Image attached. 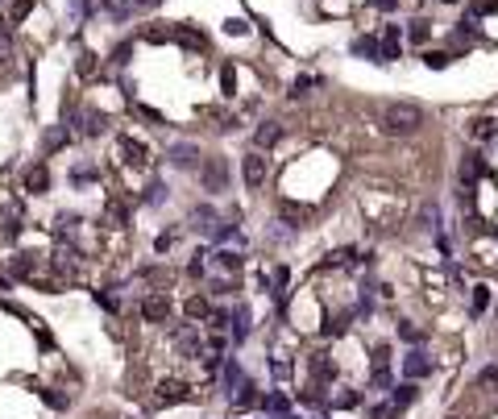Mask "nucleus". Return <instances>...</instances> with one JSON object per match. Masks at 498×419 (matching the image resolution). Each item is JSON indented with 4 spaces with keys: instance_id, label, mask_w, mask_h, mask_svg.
Listing matches in <instances>:
<instances>
[{
    "instance_id": "obj_5",
    "label": "nucleus",
    "mask_w": 498,
    "mask_h": 419,
    "mask_svg": "<svg viewBox=\"0 0 498 419\" xmlns=\"http://www.w3.org/2000/svg\"><path fill=\"white\" fill-rule=\"evenodd\" d=\"M204 187H208V191H225L228 187L225 158H208V162H204Z\"/></svg>"
},
{
    "instance_id": "obj_13",
    "label": "nucleus",
    "mask_w": 498,
    "mask_h": 419,
    "mask_svg": "<svg viewBox=\"0 0 498 419\" xmlns=\"http://www.w3.org/2000/svg\"><path fill=\"white\" fill-rule=\"evenodd\" d=\"M419 229H424V233H436V229H440V212H436V204H424V208H419Z\"/></svg>"
},
{
    "instance_id": "obj_30",
    "label": "nucleus",
    "mask_w": 498,
    "mask_h": 419,
    "mask_svg": "<svg viewBox=\"0 0 498 419\" xmlns=\"http://www.w3.org/2000/svg\"><path fill=\"white\" fill-rule=\"evenodd\" d=\"M137 117H141V121H150V125H162V112H158V108H145V104H141V108H137Z\"/></svg>"
},
{
    "instance_id": "obj_38",
    "label": "nucleus",
    "mask_w": 498,
    "mask_h": 419,
    "mask_svg": "<svg viewBox=\"0 0 498 419\" xmlns=\"http://www.w3.org/2000/svg\"><path fill=\"white\" fill-rule=\"evenodd\" d=\"M374 4H378V8H386V13H391V8H395V4H399V0H374Z\"/></svg>"
},
{
    "instance_id": "obj_4",
    "label": "nucleus",
    "mask_w": 498,
    "mask_h": 419,
    "mask_svg": "<svg viewBox=\"0 0 498 419\" xmlns=\"http://www.w3.org/2000/svg\"><path fill=\"white\" fill-rule=\"evenodd\" d=\"M241 179H245V187L254 191V187L266 183V158L254 149V154H245V162H241Z\"/></svg>"
},
{
    "instance_id": "obj_1",
    "label": "nucleus",
    "mask_w": 498,
    "mask_h": 419,
    "mask_svg": "<svg viewBox=\"0 0 498 419\" xmlns=\"http://www.w3.org/2000/svg\"><path fill=\"white\" fill-rule=\"evenodd\" d=\"M419 125H424L419 104H386L382 108V133H391V138H411Z\"/></svg>"
},
{
    "instance_id": "obj_12",
    "label": "nucleus",
    "mask_w": 498,
    "mask_h": 419,
    "mask_svg": "<svg viewBox=\"0 0 498 419\" xmlns=\"http://www.w3.org/2000/svg\"><path fill=\"white\" fill-rule=\"evenodd\" d=\"M75 129L88 133V138H96V133H104V121H100L96 112H79V117H75Z\"/></svg>"
},
{
    "instance_id": "obj_28",
    "label": "nucleus",
    "mask_w": 498,
    "mask_h": 419,
    "mask_svg": "<svg viewBox=\"0 0 498 419\" xmlns=\"http://www.w3.org/2000/svg\"><path fill=\"white\" fill-rule=\"evenodd\" d=\"M179 42H187V46H204V34H195V29H179Z\"/></svg>"
},
{
    "instance_id": "obj_16",
    "label": "nucleus",
    "mask_w": 498,
    "mask_h": 419,
    "mask_svg": "<svg viewBox=\"0 0 498 419\" xmlns=\"http://www.w3.org/2000/svg\"><path fill=\"white\" fill-rule=\"evenodd\" d=\"M30 13H34V0H13V4H8V21H13V25L25 21Z\"/></svg>"
},
{
    "instance_id": "obj_7",
    "label": "nucleus",
    "mask_w": 498,
    "mask_h": 419,
    "mask_svg": "<svg viewBox=\"0 0 498 419\" xmlns=\"http://www.w3.org/2000/svg\"><path fill=\"white\" fill-rule=\"evenodd\" d=\"M171 162L191 171V166H199V149H195L191 141H179V145H171Z\"/></svg>"
},
{
    "instance_id": "obj_11",
    "label": "nucleus",
    "mask_w": 498,
    "mask_h": 419,
    "mask_svg": "<svg viewBox=\"0 0 498 419\" xmlns=\"http://www.w3.org/2000/svg\"><path fill=\"white\" fill-rule=\"evenodd\" d=\"M478 175H486V162H482L478 154H469V158L461 162V183H473Z\"/></svg>"
},
{
    "instance_id": "obj_21",
    "label": "nucleus",
    "mask_w": 498,
    "mask_h": 419,
    "mask_svg": "<svg viewBox=\"0 0 498 419\" xmlns=\"http://www.w3.org/2000/svg\"><path fill=\"white\" fill-rule=\"evenodd\" d=\"M13 274L30 279V274H34V253H21V258H13Z\"/></svg>"
},
{
    "instance_id": "obj_39",
    "label": "nucleus",
    "mask_w": 498,
    "mask_h": 419,
    "mask_svg": "<svg viewBox=\"0 0 498 419\" xmlns=\"http://www.w3.org/2000/svg\"><path fill=\"white\" fill-rule=\"evenodd\" d=\"M445 4H457V0H445Z\"/></svg>"
},
{
    "instance_id": "obj_19",
    "label": "nucleus",
    "mask_w": 498,
    "mask_h": 419,
    "mask_svg": "<svg viewBox=\"0 0 498 419\" xmlns=\"http://www.w3.org/2000/svg\"><path fill=\"white\" fill-rule=\"evenodd\" d=\"M407 38H411V42H415V46H424V42H428V38H432V29H428V21H411Z\"/></svg>"
},
{
    "instance_id": "obj_17",
    "label": "nucleus",
    "mask_w": 498,
    "mask_h": 419,
    "mask_svg": "<svg viewBox=\"0 0 498 419\" xmlns=\"http://www.w3.org/2000/svg\"><path fill=\"white\" fill-rule=\"evenodd\" d=\"M221 88H225V95L237 92V67L232 62H221Z\"/></svg>"
},
{
    "instance_id": "obj_2",
    "label": "nucleus",
    "mask_w": 498,
    "mask_h": 419,
    "mask_svg": "<svg viewBox=\"0 0 498 419\" xmlns=\"http://www.w3.org/2000/svg\"><path fill=\"white\" fill-rule=\"evenodd\" d=\"M191 394V386L187 382H179V378H166V382H158V390H154V407H175V403H183Z\"/></svg>"
},
{
    "instance_id": "obj_27",
    "label": "nucleus",
    "mask_w": 498,
    "mask_h": 419,
    "mask_svg": "<svg viewBox=\"0 0 498 419\" xmlns=\"http://www.w3.org/2000/svg\"><path fill=\"white\" fill-rule=\"evenodd\" d=\"M67 145V129H54V133H46V149H63Z\"/></svg>"
},
{
    "instance_id": "obj_20",
    "label": "nucleus",
    "mask_w": 498,
    "mask_h": 419,
    "mask_svg": "<svg viewBox=\"0 0 498 419\" xmlns=\"http://www.w3.org/2000/svg\"><path fill=\"white\" fill-rule=\"evenodd\" d=\"M179 349H183V353H191V357L199 353V336H195L191 328H183V332H179Z\"/></svg>"
},
{
    "instance_id": "obj_10",
    "label": "nucleus",
    "mask_w": 498,
    "mask_h": 419,
    "mask_svg": "<svg viewBox=\"0 0 498 419\" xmlns=\"http://www.w3.org/2000/svg\"><path fill=\"white\" fill-rule=\"evenodd\" d=\"M117 145H121V149L129 154V162H133V166H145V162H150V149H145L141 141H133V138H121Z\"/></svg>"
},
{
    "instance_id": "obj_33",
    "label": "nucleus",
    "mask_w": 498,
    "mask_h": 419,
    "mask_svg": "<svg viewBox=\"0 0 498 419\" xmlns=\"http://www.w3.org/2000/svg\"><path fill=\"white\" fill-rule=\"evenodd\" d=\"M237 378H241V370H237V361H228V366H225V386H237Z\"/></svg>"
},
{
    "instance_id": "obj_15",
    "label": "nucleus",
    "mask_w": 498,
    "mask_h": 419,
    "mask_svg": "<svg viewBox=\"0 0 498 419\" xmlns=\"http://www.w3.org/2000/svg\"><path fill=\"white\" fill-rule=\"evenodd\" d=\"M237 403H241V407H262L258 386H254V382H245V386H241V394H237Z\"/></svg>"
},
{
    "instance_id": "obj_35",
    "label": "nucleus",
    "mask_w": 498,
    "mask_h": 419,
    "mask_svg": "<svg viewBox=\"0 0 498 419\" xmlns=\"http://www.w3.org/2000/svg\"><path fill=\"white\" fill-rule=\"evenodd\" d=\"M482 382H486V386H498V366H490V370H482Z\"/></svg>"
},
{
    "instance_id": "obj_36",
    "label": "nucleus",
    "mask_w": 498,
    "mask_h": 419,
    "mask_svg": "<svg viewBox=\"0 0 498 419\" xmlns=\"http://www.w3.org/2000/svg\"><path fill=\"white\" fill-rule=\"evenodd\" d=\"M100 303H104V307H108V312H121V303H117V299H112V295H104V291H100Z\"/></svg>"
},
{
    "instance_id": "obj_29",
    "label": "nucleus",
    "mask_w": 498,
    "mask_h": 419,
    "mask_svg": "<svg viewBox=\"0 0 498 419\" xmlns=\"http://www.w3.org/2000/svg\"><path fill=\"white\" fill-rule=\"evenodd\" d=\"M428 67H432V71L449 67V54H445V50H432V54H428Z\"/></svg>"
},
{
    "instance_id": "obj_22",
    "label": "nucleus",
    "mask_w": 498,
    "mask_h": 419,
    "mask_svg": "<svg viewBox=\"0 0 498 419\" xmlns=\"http://www.w3.org/2000/svg\"><path fill=\"white\" fill-rule=\"evenodd\" d=\"M411 399H415V386H399V390H395V411H407Z\"/></svg>"
},
{
    "instance_id": "obj_8",
    "label": "nucleus",
    "mask_w": 498,
    "mask_h": 419,
    "mask_svg": "<svg viewBox=\"0 0 498 419\" xmlns=\"http://www.w3.org/2000/svg\"><path fill=\"white\" fill-rule=\"evenodd\" d=\"M183 316H187V320H212V303H208L204 295H191V299L183 303Z\"/></svg>"
},
{
    "instance_id": "obj_24",
    "label": "nucleus",
    "mask_w": 498,
    "mask_h": 419,
    "mask_svg": "<svg viewBox=\"0 0 498 419\" xmlns=\"http://www.w3.org/2000/svg\"><path fill=\"white\" fill-rule=\"evenodd\" d=\"M287 282H291V274H287V266H278V270H274V279H270V286H274V295H278V299H282Z\"/></svg>"
},
{
    "instance_id": "obj_3",
    "label": "nucleus",
    "mask_w": 498,
    "mask_h": 419,
    "mask_svg": "<svg viewBox=\"0 0 498 419\" xmlns=\"http://www.w3.org/2000/svg\"><path fill=\"white\" fill-rule=\"evenodd\" d=\"M166 316H171V299H166L162 291H154V295L141 299V320H145V324H162Z\"/></svg>"
},
{
    "instance_id": "obj_37",
    "label": "nucleus",
    "mask_w": 498,
    "mask_h": 419,
    "mask_svg": "<svg viewBox=\"0 0 498 419\" xmlns=\"http://www.w3.org/2000/svg\"><path fill=\"white\" fill-rule=\"evenodd\" d=\"M399 336H403V340H419V332H415L411 324H399Z\"/></svg>"
},
{
    "instance_id": "obj_25",
    "label": "nucleus",
    "mask_w": 498,
    "mask_h": 419,
    "mask_svg": "<svg viewBox=\"0 0 498 419\" xmlns=\"http://www.w3.org/2000/svg\"><path fill=\"white\" fill-rule=\"evenodd\" d=\"M75 71L88 79V75H96V54H79V62H75Z\"/></svg>"
},
{
    "instance_id": "obj_26",
    "label": "nucleus",
    "mask_w": 498,
    "mask_h": 419,
    "mask_svg": "<svg viewBox=\"0 0 498 419\" xmlns=\"http://www.w3.org/2000/svg\"><path fill=\"white\" fill-rule=\"evenodd\" d=\"M498 129H494V121H478V125H473V138L478 141H486V138H494Z\"/></svg>"
},
{
    "instance_id": "obj_6",
    "label": "nucleus",
    "mask_w": 498,
    "mask_h": 419,
    "mask_svg": "<svg viewBox=\"0 0 498 419\" xmlns=\"http://www.w3.org/2000/svg\"><path fill=\"white\" fill-rule=\"evenodd\" d=\"M278 141H282V125H278V121H262L258 133H254V145H258V149H270Z\"/></svg>"
},
{
    "instance_id": "obj_32",
    "label": "nucleus",
    "mask_w": 498,
    "mask_h": 419,
    "mask_svg": "<svg viewBox=\"0 0 498 419\" xmlns=\"http://www.w3.org/2000/svg\"><path fill=\"white\" fill-rule=\"evenodd\" d=\"M42 399L50 403V407H54V411H63V407H67V399H63V394H54V390H46Z\"/></svg>"
},
{
    "instance_id": "obj_23",
    "label": "nucleus",
    "mask_w": 498,
    "mask_h": 419,
    "mask_svg": "<svg viewBox=\"0 0 498 419\" xmlns=\"http://www.w3.org/2000/svg\"><path fill=\"white\" fill-rule=\"evenodd\" d=\"M490 307V286H473V312H486Z\"/></svg>"
},
{
    "instance_id": "obj_9",
    "label": "nucleus",
    "mask_w": 498,
    "mask_h": 419,
    "mask_svg": "<svg viewBox=\"0 0 498 419\" xmlns=\"http://www.w3.org/2000/svg\"><path fill=\"white\" fill-rule=\"evenodd\" d=\"M46 187H50V171H46L42 162H38V166H30V171H25V191H34V195H42Z\"/></svg>"
},
{
    "instance_id": "obj_31",
    "label": "nucleus",
    "mask_w": 498,
    "mask_h": 419,
    "mask_svg": "<svg viewBox=\"0 0 498 419\" xmlns=\"http://www.w3.org/2000/svg\"><path fill=\"white\" fill-rule=\"evenodd\" d=\"M312 88H316V79H312V75H299V79H295V92H291V95H303V92H312Z\"/></svg>"
},
{
    "instance_id": "obj_18",
    "label": "nucleus",
    "mask_w": 498,
    "mask_h": 419,
    "mask_svg": "<svg viewBox=\"0 0 498 419\" xmlns=\"http://www.w3.org/2000/svg\"><path fill=\"white\" fill-rule=\"evenodd\" d=\"M353 50H358V54H365V58H382V42H374V38H358V42H353Z\"/></svg>"
},
{
    "instance_id": "obj_34",
    "label": "nucleus",
    "mask_w": 498,
    "mask_h": 419,
    "mask_svg": "<svg viewBox=\"0 0 498 419\" xmlns=\"http://www.w3.org/2000/svg\"><path fill=\"white\" fill-rule=\"evenodd\" d=\"M221 266H225V270H241V258H237V253H221Z\"/></svg>"
},
{
    "instance_id": "obj_14",
    "label": "nucleus",
    "mask_w": 498,
    "mask_h": 419,
    "mask_svg": "<svg viewBox=\"0 0 498 419\" xmlns=\"http://www.w3.org/2000/svg\"><path fill=\"white\" fill-rule=\"evenodd\" d=\"M403 370H407V378H424V373L432 370V366H428V357H424V353H411Z\"/></svg>"
}]
</instances>
